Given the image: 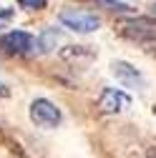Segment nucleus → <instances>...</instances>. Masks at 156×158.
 <instances>
[{
    "label": "nucleus",
    "mask_w": 156,
    "mask_h": 158,
    "mask_svg": "<svg viewBox=\"0 0 156 158\" xmlns=\"http://www.w3.org/2000/svg\"><path fill=\"white\" fill-rule=\"evenodd\" d=\"M121 35L126 40H133L139 45H146L156 40V20L154 18H133V20L121 23Z\"/></svg>",
    "instance_id": "nucleus-1"
},
{
    "label": "nucleus",
    "mask_w": 156,
    "mask_h": 158,
    "mask_svg": "<svg viewBox=\"0 0 156 158\" xmlns=\"http://www.w3.org/2000/svg\"><path fill=\"white\" fill-rule=\"evenodd\" d=\"M28 113H30V121L41 128H55L61 123V108L50 103L48 98H35L28 108Z\"/></svg>",
    "instance_id": "nucleus-2"
},
{
    "label": "nucleus",
    "mask_w": 156,
    "mask_h": 158,
    "mask_svg": "<svg viewBox=\"0 0 156 158\" xmlns=\"http://www.w3.org/2000/svg\"><path fill=\"white\" fill-rule=\"evenodd\" d=\"M58 20H61L63 28H68L73 33H93L101 25L98 18H96L93 13H86V10H63L61 15H58Z\"/></svg>",
    "instance_id": "nucleus-3"
},
{
    "label": "nucleus",
    "mask_w": 156,
    "mask_h": 158,
    "mask_svg": "<svg viewBox=\"0 0 156 158\" xmlns=\"http://www.w3.org/2000/svg\"><path fill=\"white\" fill-rule=\"evenodd\" d=\"M0 48L5 53H13V55H25L35 48V40L25 30H10L5 35H0Z\"/></svg>",
    "instance_id": "nucleus-4"
},
{
    "label": "nucleus",
    "mask_w": 156,
    "mask_h": 158,
    "mask_svg": "<svg viewBox=\"0 0 156 158\" xmlns=\"http://www.w3.org/2000/svg\"><path fill=\"white\" fill-rule=\"evenodd\" d=\"M131 106V98L119 88H106L98 98V108L103 113H124Z\"/></svg>",
    "instance_id": "nucleus-5"
},
{
    "label": "nucleus",
    "mask_w": 156,
    "mask_h": 158,
    "mask_svg": "<svg viewBox=\"0 0 156 158\" xmlns=\"http://www.w3.org/2000/svg\"><path fill=\"white\" fill-rule=\"evenodd\" d=\"M111 73L116 75V81L124 83L126 88H141V83H144L141 73L136 70L131 63H126V60H116V63L111 65Z\"/></svg>",
    "instance_id": "nucleus-6"
},
{
    "label": "nucleus",
    "mask_w": 156,
    "mask_h": 158,
    "mask_svg": "<svg viewBox=\"0 0 156 158\" xmlns=\"http://www.w3.org/2000/svg\"><path fill=\"white\" fill-rule=\"evenodd\" d=\"M55 43H58V30H55V28L43 30L41 38L35 40V45H38V50H41V53H50V50L55 48Z\"/></svg>",
    "instance_id": "nucleus-7"
},
{
    "label": "nucleus",
    "mask_w": 156,
    "mask_h": 158,
    "mask_svg": "<svg viewBox=\"0 0 156 158\" xmlns=\"http://www.w3.org/2000/svg\"><path fill=\"white\" fill-rule=\"evenodd\" d=\"M61 55L63 58H91L93 50L88 45H68L66 50H61Z\"/></svg>",
    "instance_id": "nucleus-8"
},
{
    "label": "nucleus",
    "mask_w": 156,
    "mask_h": 158,
    "mask_svg": "<svg viewBox=\"0 0 156 158\" xmlns=\"http://www.w3.org/2000/svg\"><path fill=\"white\" fill-rule=\"evenodd\" d=\"M101 3H103L108 10H113V13H128V10H131L126 3H121V0H101Z\"/></svg>",
    "instance_id": "nucleus-9"
},
{
    "label": "nucleus",
    "mask_w": 156,
    "mask_h": 158,
    "mask_svg": "<svg viewBox=\"0 0 156 158\" xmlns=\"http://www.w3.org/2000/svg\"><path fill=\"white\" fill-rule=\"evenodd\" d=\"M20 8H25V10H41V8H46V0H15Z\"/></svg>",
    "instance_id": "nucleus-10"
},
{
    "label": "nucleus",
    "mask_w": 156,
    "mask_h": 158,
    "mask_svg": "<svg viewBox=\"0 0 156 158\" xmlns=\"http://www.w3.org/2000/svg\"><path fill=\"white\" fill-rule=\"evenodd\" d=\"M149 55H156V40H151V43H146V45H141Z\"/></svg>",
    "instance_id": "nucleus-11"
},
{
    "label": "nucleus",
    "mask_w": 156,
    "mask_h": 158,
    "mask_svg": "<svg viewBox=\"0 0 156 158\" xmlns=\"http://www.w3.org/2000/svg\"><path fill=\"white\" fill-rule=\"evenodd\" d=\"M8 95H10V88L5 83H0V98H8Z\"/></svg>",
    "instance_id": "nucleus-12"
},
{
    "label": "nucleus",
    "mask_w": 156,
    "mask_h": 158,
    "mask_svg": "<svg viewBox=\"0 0 156 158\" xmlns=\"http://www.w3.org/2000/svg\"><path fill=\"white\" fill-rule=\"evenodd\" d=\"M146 158H156V146H154V148H149V153H146Z\"/></svg>",
    "instance_id": "nucleus-13"
},
{
    "label": "nucleus",
    "mask_w": 156,
    "mask_h": 158,
    "mask_svg": "<svg viewBox=\"0 0 156 158\" xmlns=\"http://www.w3.org/2000/svg\"><path fill=\"white\" fill-rule=\"evenodd\" d=\"M0 18H10V10H0Z\"/></svg>",
    "instance_id": "nucleus-14"
},
{
    "label": "nucleus",
    "mask_w": 156,
    "mask_h": 158,
    "mask_svg": "<svg viewBox=\"0 0 156 158\" xmlns=\"http://www.w3.org/2000/svg\"><path fill=\"white\" fill-rule=\"evenodd\" d=\"M5 138V131H3V123H0V141H3Z\"/></svg>",
    "instance_id": "nucleus-15"
},
{
    "label": "nucleus",
    "mask_w": 156,
    "mask_h": 158,
    "mask_svg": "<svg viewBox=\"0 0 156 158\" xmlns=\"http://www.w3.org/2000/svg\"><path fill=\"white\" fill-rule=\"evenodd\" d=\"M154 13H156V5H154Z\"/></svg>",
    "instance_id": "nucleus-16"
}]
</instances>
